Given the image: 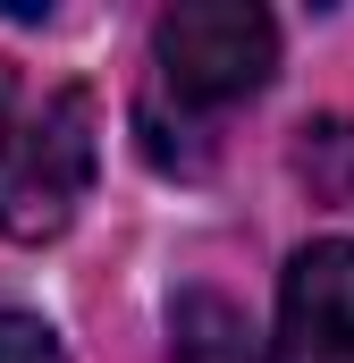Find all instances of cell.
Segmentation results:
<instances>
[{"label":"cell","instance_id":"obj_2","mask_svg":"<svg viewBox=\"0 0 354 363\" xmlns=\"http://www.w3.org/2000/svg\"><path fill=\"white\" fill-rule=\"evenodd\" d=\"M93 169H101V127H93V93L59 85L42 110H25L0 135V237L8 245H51L68 237V220L85 211Z\"/></svg>","mask_w":354,"mask_h":363},{"label":"cell","instance_id":"obj_3","mask_svg":"<svg viewBox=\"0 0 354 363\" xmlns=\"http://www.w3.org/2000/svg\"><path fill=\"white\" fill-rule=\"evenodd\" d=\"M262 363H354V237H321L287 262Z\"/></svg>","mask_w":354,"mask_h":363},{"label":"cell","instance_id":"obj_1","mask_svg":"<svg viewBox=\"0 0 354 363\" xmlns=\"http://www.w3.org/2000/svg\"><path fill=\"white\" fill-rule=\"evenodd\" d=\"M278 77V17L253 0H177L152 17V93L185 118H219Z\"/></svg>","mask_w":354,"mask_h":363},{"label":"cell","instance_id":"obj_6","mask_svg":"<svg viewBox=\"0 0 354 363\" xmlns=\"http://www.w3.org/2000/svg\"><path fill=\"white\" fill-rule=\"evenodd\" d=\"M0 363H68V347L42 313H0Z\"/></svg>","mask_w":354,"mask_h":363},{"label":"cell","instance_id":"obj_5","mask_svg":"<svg viewBox=\"0 0 354 363\" xmlns=\"http://www.w3.org/2000/svg\"><path fill=\"white\" fill-rule=\"evenodd\" d=\"M295 169L321 203H354V118H312L295 144Z\"/></svg>","mask_w":354,"mask_h":363},{"label":"cell","instance_id":"obj_4","mask_svg":"<svg viewBox=\"0 0 354 363\" xmlns=\"http://www.w3.org/2000/svg\"><path fill=\"white\" fill-rule=\"evenodd\" d=\"M169 355L177 363H262V347H253V321L219 287H185L169 304Z\"/></svg>","mask_w":354,"mask_h":363}]
</instances>
